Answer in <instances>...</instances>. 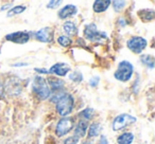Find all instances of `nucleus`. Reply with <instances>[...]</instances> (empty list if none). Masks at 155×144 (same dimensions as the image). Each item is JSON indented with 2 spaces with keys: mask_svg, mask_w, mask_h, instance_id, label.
Masks as SVG:
<instances>
[{
  "mask_svg": "<svg viewBox=\"0 0 155 144\" xmlns=\"http://www.w3.org/2000/svg\"><path fill=\"white\" fill-rule=\"evenodd\" d=\"M12 66L13 67H27L28 64H27V62H20V64H13Z\"/></svg>",
  "mask_w": 155,
  "mask_h": 144,
  "instance_id": "2f4dec72",
  "label": "nucleus"
},
{
  "mask_svg": "<svg viewBox=\"0 0 155 144\" xmlns=\"http://www.w3.org/2000/svg\"><path fill=\"white\" fill-rule=\"evenodd\" d=\"M63 30L65 31L67 35L69 36H74V35L78 34V28L75 26L74 22L72 21H66L64 24H63Z\"/></svg>",
  "mask_w": 155,
  "mask_h": 144,
  "instance_id": "a211bd4d",
  "label": "nucleus"
},
{
  "mask_svg": "<svg viewBox=\"0 0 155 144\" xmlns=\"http://www.w3.org/2000/svg\"><path fill=\"white\" fill-rule=\"evenodd\" d=\"M136 121H137V119L134 116H132V114H118V116L114 119V121H113L112 128H113V130H115V131L121 130V129H124L125 127L129 126V125L136 123Z\"/></svg>",
  "mask_w": 155,
  "mask_h": 144,
  "instance_id": "39448f33",
  "label": "nucleus"
},
{
  "mask_svg": "<svg viewBox=\"0 0 155 144\" xmlns=\"http://www.w3.org/2000/svg\"><path fill=\"white\" fill-rule=\"evenodd\" d=\"M100 133H101V124L99 122H95L89 126L87 136L88 138H96L100 135Z\"/></svg>",
  "mask_w": 155,
  "mask_h": 144,
  "instance_id": "6ab92c4d",
  "label": "nucleus"
},
{
  "mask_svg": "<svg viewBox=\"0 0 155 144\" xmlns=\"http://www.w3.org/2000/svg\"><path fill=\"white\" fill-rule=\"evenodd\" d=\"M74 127V122L72 118H62L58 122L55 127V135L58 137L62 138L64 136L68 135L70 130H72Z\"/></svg>",
  "mask_w": 155,
  "mask_h": 144,
  "instance_id": "423d86ee",
  "label": "nucleus"
},
{
  "mask_svg": "<svg viewBox=\"0 0 155 144\" xmlns=\"http://www.w3.org/2000/svg\"><path fill=\"white\" fill-rule=\"evenodd\" d=\"M95 112L96 111H95V109H94V108L87 107V108H85V109H83L82 111L79 114V116H80L84 121H87V122H88L91 119L94 118V116H95Z\"/></svg>",
  "mask_w": 155,
  "mask_h": 144,
  "instance_id": "aec40b11",
  "label": "nucleus"
},
{
  "mask_svg": "<svg viewBox=\"0 0 155 144\" xmlns=\"http://www.w3.org/2000/svg\"><path fill=\"white\" fill-rule=\"evenodd\" d=\"M48 86L50 88V91H53V93L60 92L63 90V87H64V81L60 80V78H51L47 81Z\"/></svg>",
  "mask_w": 155,
  "mask_h": 144,
  "instance_id": "ddd939ff",
  "label": "nucleus"
},
{
  "mask_svg": "<svg viewBox=\"0 0 155 144\" xmlns=\"http://www.w3.org/2000/svg\"><path fill=\"white\" fill-rule=\"evenodd\" d=\"M69 80L74 83H81L83 81V74L79 71H74V72L69 74Z\"/></svg>",
  "mask_w": 155,
  "mask_h": 144,
  "instance_id": "b1692460",
  "label": "nucleus"
},
{
  "mask_svg": "<svg viewBox=\"0 0 155 144\" xmlns=\"http://www.w3.org/2000/svg\"><path fill=\"white\" fill-rule=\"evenodd\" d=\"M77 13L78 8L74 5H66L58 12V16L60 19H66V18L75 15Z\"/></svg>",
  "mask_w": 155,
  "mask_h": 144,
  "instance_id": "f8f14e48",
  "label": "nucleus"
},
{
  "mask_svg": "<svg viewBox=\"0 0 155 144\" xmlns=\"http://www.w3.org/2000/svg\"><path fill=\"white\" fill-rule=\"evenodd\" d=\"M5 90L11 95H18L21 92V82L17 78H11L5 84Z\"/></svg>",
  "mask_w": 155,
  "mask_h": 144,
  "instance_id": "1a4fd4ad",
  "label": "nucleus"
},
{
  "mask_svg": "<svg viewBox=\"0 0 155 144\" xmlns=\"http://www.w3.org/2000/svg\"><path fill=\"white\" fill-rule=\"evenodd\" d=\"M87 127H88V122H87V121H84V120L79 121L78 124L75 125V127H73V128H74V136L79 137L80 139L85 137V135H86V133H87Z\"/></svg>",
  "mask_w": 155,
  "mask_h": 144,
  "instance_id": "4468645a",
  "label": "nucleus"
},
{
  "mask_svg": "<svg viewBox=\"0 0 155 144\" xmlns=\"http://www.w3.org/2000/svg\"><path fill=\"white\" fill-rule=\"evenodd\" d=\"M58 45L62 46L63 48H68L69 46L71 45L72 41H71L70 37L66 36V35H62V36H60L58 38Z\"/></svg>",
  "mask_w": 155,
  "mask_h": 144,
  "instance_id": "5701e85b",
  "label": "nucleus"
},
{
  "mask_svg": "<svg viewBox=\"0 0 155 144\" xmlns=\"http://www.w3.org/2000/svg\"><path fill=\"white\" fill-rule=\"evenodd\" d=\"M84 144H89V143H87V142H86V143H84Z\"/></svg>",
  "mask_w": 155,
  "mask_h": 144,
  "instance_id": "72a5a7b5",
  "label": "nucleus"
},
{
  "mask_svg": "<svg viewBox=\"0 0 155 144\" xmlns=\"http://www.w3.org/2000/svg\"><path fill=\"white\" fill-rule=\"evenodd\" d=\"M70 66L66 62H58L54 64L51 68L48 70V74H53L58 76H65L67 75L69 71H70Z\"/></svg>",
  "mask_w": 155,
  "mask_h": 144,
  "instance_id": "9b49d317",
  "label": "nucleus"
},
{
  "mask_svg": "<svg viewBox=\"0 0 155 144\" xmlns=\"http://www.w3.org/2000/svg\"><path fill=\"white\" fill-rule=\"evenodd\" d=\"M134 73V67L132 65V62H127V60H122L121 62H119L118 68L115 71L114 76L117 81L119 82H129L132 78Z\"/></svg>",
  "mask_w": 155,
  "mask_h": 144,
  "instance_id": "f03ea898",
  "label": "nucleus"
},
{
  "mask_svg": "<svg viewBox=\"0 0 155 144\" xmlns=\"http://www.w3.org/2000/svg\"><path fill=\"white\" fill-rule=\"evenodd\" d=\"M61 5H62L61 0H52V1H49L47 3V8L48 9H55V8H58Z\"/></svg>",
  "mask_w": 155,
  "mask_h": 144,
  "instance_id": "bb28decb",
  "label": "nucleus"
},
{
  "mask_svg": "<svg viewBox=\"0 0 155 144\" xmlns=\"http://www.w3.org/2000/svg\"><path fill=\"white\" fill-rule=\"evenodd\" d=\"M99 82H100V78H99V76L95 75V76H93L91 80H89V85L95 88V87H97L98 85H99Z\"/></svg>",
  "mask_w": 155,
  "mask_h": 144,
  "instance_id": "cd10ccee",
  "label": "nucleus"
},
{
  "mask_svg": "<svg viewBox=\"0 0 155 144\" xmlns=\"http://www.w3.org/2000/svg\"><path fill=\"white\" fill-rule=\"evenodd\" d=\"M5 39H7L8 41L19 43V45H24V43H27L30 40V33L27 32V31H17V32L7 34L5 35Z\"/></svg>",
  "mask_w": 155,
  "mask_h": 144,
  "instance_id": "6e6552de",
  "label": "nucleus"
},
{
  "mask_svg": "<svg viewBox=\"0 0 155 144\" xmlns=\"http://www.w3.org/2000/svg\"><path fill=\"white\" fill-rule=\"evenodd\" d=\"M1 90H2V87H1V84H0V93H1Z\"/></svg>",
  "mask_w": 155,
  "mask_h": 144,
  "instance_id": "473e14b6",
  "label": "nucleus"
},
{
  "mask_svg": "<svg viewBox=\"0 0 155 144\" xmlns=\"http://www.w3.org/2000/svg\"><path fill=\"white\" fill-rule=\"evenodd\" d=\"M138 16L141 19V21L143 22H149V21H153L155 18V11L151 9H143L140 10L138 12Z\"/></svg>",
  "mask_w": 155,
  "mask_h": 144,
  "instance_id": "dca6fc26",
  "label": "nucleus"
},
{
  "mask_svg": "<svg viewBox=\"0 0 155 144\" xmlns=\"http://www.w3.org/2000/svg\"><path fill=\"white\" fill-rule=\"evenodd\" d=\"M113 8H114V10L116 12H121L123 9L125 8V5H127V2L125 1H113Z\"/></svg>",
  "mask_w": 155,
  "mask_h": 144,
  "instance_id": "393cba45",
  "label": "nucleus"
},
{
  "mask_svg": "<svg viewBox=\"0 0 155 144\" xmlns=\"http://www.w3.org/2000/svg\"><path fill=\"white\" fill-rule=\"evenodd\" d=\"M84 36L85 38L93 41V43H103L105 39H107L106 33L98 31L97 26L95 24H89L85 27Z\"/></svg>",
  "mask_w": 155,
  "mask_h": 144,
  "instance_id": "20e7f679",
  "label": "nucleus"
},
{
  "mask_svg": "<svg viewBox=\"0 0 155 144\" xmlns=\"http://www.w3.org/2000/svg\"><path fill=\"white\" fill-rule=\"evenodd\" d=\"M127 46L135 54H140L148 46V41L141 36H133L127 41Z\"/></svg>",
  "mask_w": 155,
  "mask_h": 144,
  "instance_id": "0eeeda50",
  "label": "nucleus"
},
{
  "mask_svg": "<svg viewBox=\"0 0 155 144\" xmlns=\"http://www.w3.org/2000/svg\"><path fill=\"white\" fill-rule=\"evenodd\" d=\"M99 144H108L107 139H106L105 136H101V138H100V141H99Z\"/></svg>",
  "mask_w": 155,
  "mask_h": 144,
  "instance_id": "c756f323",
  "label": "nucleus"
},
{
  "mask_svg": "<svg viewBox=\"0 0 155 144\" xmlns=\"http://www.w3.org/2000/svg\"><path fill=\"white\" fill-rule=\"evenodd\" d=\"M27 10L26 5H15V7L11 8V10H9L8 12V17H12V16L18 15V14H21L22 12H25Z\"/></svg>",
  "mask_w": 155,
  "mask_h": 144,
  "instance_id": "412c9836",
  "label": "nucleus"
},
{
  "mask_svg": "<svg viewBox=\"0 0 155 144\" xmlns=\"http://www.w3.org/2000/svg\"><path fill=\"white\" fill-rule=\"evenodd\" d=\"M34 71L39 74H48V70H46L44 68H34Z\"/></svg>",
  "mask_w": 155,
  "mask_h": 144,
  "instance_id": "c85d7f7f",
  "label": "nucleus"
},
{
  "mask_svg": "<svg viewBox=\"0 0 155 144\" xmlns=\"http://www.w3.org/2000/svg\"><path fill=\"white\" fill-rule=\"evenodd\" d=\"M32 89L35 94L41 100H47L51 95V91L48 86L47 80L41 76H35L32 84Z\"/></svg>",
  "mask_w": 155,
  "mask_h": 144,
  "instance_id": "7ed1b4c3",
  "label": "nucleus"
},
{
  "mask_svg": "<svg viewBox=\"0 0 155 144\" xmlns=\"http://www.w3.org/2000/svg\"><path fill=\"white\" fill-rule=\"evenodd\" d=\"M79 141H80V138L73 135V136L68 137L67 139H65L64 144H78L79 143Z\"/></svg>",
  "mask_w": 155,
  "mask_h": 144,
  "instance_id": "a878e982",
  "label": "nucleus"
},
{
  "mask_svg": "<svg viewBox=\"0 0 155 144\" xmlns=\"http://www.w3.org/2000/svg\"><path fill=\"white\" fill-rule=\"evenodd\" d=\"M11 5H12L11 3H8V5H5L3 7L0 8V11H5L7 9H10V10H11Z\"/></svg>",
  "mask_w": 155,
  "mask_h": 144,
  "instance_id": "7c9ffc66",
  "label": "nucleus"
},
{
  "mask_svg": "<svg viewBox=\"0 0 155 144\" xmlns=\"http://www.w3.org/2000/svg\"><path fill=\"white\" fill-rule=\"evenodd\" d=\"M110 5H112V1H110V0H97V1L94 2L93 10L94 12H96L98 14L103 13L108 9V7Z\"/></svg>",
  "mask_w": 155,
  "mask_h": 144,
  "instance_id": "2eb2a0df",
  "label": "nucleus"
},
{
  "mask_svg": "<svg viewBox=\"0 0 155 144\" xmlns=\"http://www.w3.org/2000/svg\"><path fill=\"white\" fill-rule=\"evenodd\" d=\"M140 62H141L144 66L148 67V68H150V69L154 68L155 60H154V57H153L152 55H141L140 56Z\"/></svg>",
  "mask_w": 155,
  "mask_h": 144,
  "instance_id": "4be33fe9",
  "label": "nucleus"
},
{
  "mask_svg": "<svg viewBox=\"0 0 155 144\" xmlns=\"http://www.w3.org/2000/svg\"><path fill=\"white\" fill-rule=\"evenodd\" d=\"M74 106V99L70 93L65 92L63 95L58 98L56 101V111L60 116L66 118L68 114H71Z\"/></svg>",
  "mask_w": 155,
  "mask_h": 144,
  "instance_id": "f257e3e1",
  "label": "nucleus"
},
{
  "mask_svg": "<svg viewBox=\"0 0 155 144\" xmlns=\"http://www.w3.org/2000/svg\"><path fill=\"white\" fill-rule=\"evenodd\" d=\"M134 142V135L133 133H123L118 136L117 138V143L118 144H132Z\"/></svg>",
  "mask_w": 155,
  "mask_h": 144,
  "instance_id": "f3484780",
  "label": "nucleus"
},
{
  "mask_svg": "<svg viewBox=\"0 0 155 144\" xmlns=\"http://www.w3.org/2000/svg\"><path fill=\"white\" fill-rule=\"evenodd\" d=\"M34 36L41 43H51L53 40L54 32L50 27H46V28H43L37 31L34 34Z\"/></svg>",
  "mask_w": 155,
  "mask_h": 144,
  "instance_id": "9d476101",
  "label": "nucleus"
}]
</instances>
